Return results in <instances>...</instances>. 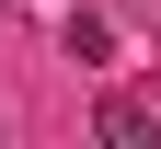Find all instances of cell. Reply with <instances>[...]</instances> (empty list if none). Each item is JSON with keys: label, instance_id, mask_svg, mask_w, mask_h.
Segmentation results:
<instances>
[{"label": "cell", "instance_id": "1", "mask_svg": "<svg viewBox=\"0 0 161 149\" xmlns=\"http://www.w3.org/2000/svg\"><path fill=\"white\" fill-rule=\"evenodd\" d=\"M92 138H104V149H150V138H161V115H150L138 92H104V103H92Z\"/></svg>", "mask_w": 161, "mask_h": 149}]
</instances>
